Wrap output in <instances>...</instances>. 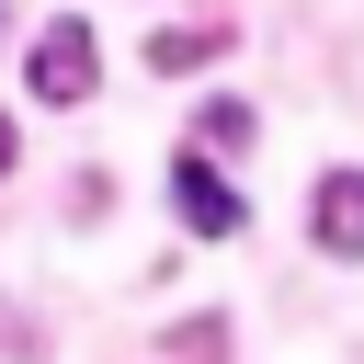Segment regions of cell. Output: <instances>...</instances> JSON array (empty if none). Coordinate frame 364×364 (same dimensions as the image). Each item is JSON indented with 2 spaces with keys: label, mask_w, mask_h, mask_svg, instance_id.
Wrapping results in <instances>:
<instances>
[{
  "label": "cell",
  "mask_w": 364,
  "mask_h": 364,
  "mask_svg": "<svg viewBox=\"0 0 364 364\" xmlns=\"http://www.w3.org/2000/svg\"><path fill=\"white\" fill-rule=\"evenodd\" d=\"M91 80H102V34L68 11V23H46L34 34V57H23V91L34 102H91Z\"/></svg>",
  "instance_id": "cell-1"
},
{
  "label": "cell",
  "mask_w": 364,
  "mask_h": 364,
  "mask_svg": "<svg viewBox=\"0 0 364 364\" xmlns=\"http://www.w3.org/2000/svg\"><path fill=\"white\" fill-rule=\"evenodd\" d=\"M171 216H182L193 239H239V193H228L205 159H182V171H171Z\"/></svg>",
  "instance_id": "cell-2"
},
{
  "label": "cell",
  "mask_w": 364,
  "mask_h": 364,
  "mask_svg": "<svg viewBox=\"0 0 364 364\" xmlns=\"http://www.w3.org/2000/svg\"><path fill=\"white\" fill-rule=\"evenodd\" d=\"M318 250L330 262H364V171H330L318 182Z\"/></svg>",
  "instance_id": "cell-3"
},
{
  "label": "cell",
  "mask_w": 364,
  "mask_h": 364,
  "mask_svg": "<svg viewBox=\"0 0 364 364\" xmlns=\"http://www.w3.org/2000/svg\"><path fill=\"white\" fill-rule=\"evenodd\" d=\"M216 46H228L216 23H159V34H148V68H205Z\"/></svg>",
  "instance_id": "cell-4"
},
{
  "label": "cell",
  "mask_w": 364,
  "mask_h": 364,
  "mask_svg": "<svg viewBox=\"0 0 364 364\" xmlns=\"http://www.w3.org/2000/svg\"><path fill=\"white\" fill-rule=\"evenodd\" d=\"M11 159H23V136H11V114H0V171H11Z\"/></svg>",
  "instance_id": "cell-5"
}]
</instances>
